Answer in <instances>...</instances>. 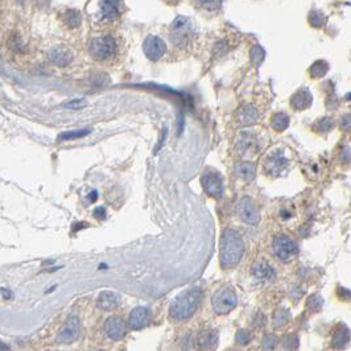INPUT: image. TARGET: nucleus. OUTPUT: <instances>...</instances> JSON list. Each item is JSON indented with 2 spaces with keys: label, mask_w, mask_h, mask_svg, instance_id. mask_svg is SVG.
Returning <instances> with one entry per match:
<instances>
[{
  "label": "nucleus",
  "mask_w": 351,
  "mask_h": 351,
  "mask_svg": "<svg viewBox=\"0 0 351 351\" xmlns=\"http://www.w3.org/2000/svg\"><path fill=\"white\" fill-rule=\"evenodd\" d=\"M238 298L231 288H222L213 297V309L217 315H227L237 306Z\"/></svg>",
  "instance_id": "6"
},
{
  "label": "nucleus",
  "mask_w": 351,
  "mask_h": 351,
  "mask_svg": "<svg viewBox=\"0 0 351 351\" xmlns=\"http://www.w3.org/2000/svg\"><path fill=\"white\" fill-rule=\"evenodd\" d=\"M218 333L213 329H205L196 338V348L198 351H215L218 347Z\"/></svg>",
  "instance_id": "12"
},
{
  "label": "nucleus",
  "mask_w": 351,
  "mask_h": 351,
  "mask_svg": "<svg viewBox=\"0 0 351 351\" xmlns=\"http://www.w3.org/2000/svg\"><path fill=\"white\" fill-rule=\"evenodd\" d=\"M104 331L112 341H121L126 334V325L121 318L110 317L104 324Z\"/></svg>",
  "instance_id": "13"
},
{
  "label": "nucleus",
  "mask_w": 351,
  "mask_h": 351,
  "mask_svg": "<svg viewBox=\"0 0 351 351\" xmlns=\"http://www.w3.org/2000/svg\"><path fill=\"white\" fill-rule=\"evenodd\" d=\"M289 311L287 310L285 308H279L278 310L275 311L274 315V324L275 326H278V328H280V326H283V325H285L288 322V320H289Z\"/></svg>",
  "instance_id": "26"
},
{
  "label": "nucleus",
  "mask_w": 351,
  "mask_h": 351,
  "mask_svg": "<svg viewBox=\"0 0 351 351\" xmlns=\"http://www.w3.org/2000/svg\"><path fill=\"white\" fill-rule=\"evenodd\" d=\"M237 147L241 153H247V152H251L256 148V139L250 132H242Z\"/></svg>",
  "instance_id": "21"
},
{
  "label": "nucleus",
  "mask_w": 351,
  "mask_h": 351,
  "mask_svg": "<svg viewBox=\"0 0 351 351\" xmlns=\"http://www.w3.org/2000/svg\"><path fill=\"white\" fill-rule=\"evenodd\" d=\"M119 0H99V12L102 19L112 20L119 14Z\"/></svg>",
  "instance_id": "18"
},
{
  "label": "nucleus",
  "mask_w": 351,
  "mask_h": 351,
  "mask_svg": "<svg viewBox=\"0 0 351 351\" xmlns=\"http://www.w3.org/2000/svg\"><path fill=\"white\" fill-rule=\"evenodd\" d=\"M143 50L148 60L158 61L167 52V45H165V43L161 40L160 37L148 36L143 43Z\"/></svg>",
  "instance_id": "11"
},
{
  "label": "nucleus",
  "mask_w": 351,
  "mask_h": 351,
  "mask_svg": "<svg viewBox=\"0 0 351 351\" xmlns=\"http://www.w3.org/2000/svg\"><path fill=\"white\" fill-rule=\"evenodd\" d=\"M97 200V191L94 190L91 191V196H90V201H95Z\"/></svg>",
  "instance_id": "36"
},
{
  "label": "nucleus",
  "mask_w": 351,
  "mask_h": 351,
  "mask_svg": "<svg viewBox=\"0 0 351 351\" xmlns=\"http://www.w3.org/2000/svg\"><path fill=\"white\" fill-rule=\"evenodd\" d=\"M288 169V160L281 150H274L264 160V172L271 177H280Z\"/></svg>",
  "instance_id": "7"
},
{
  "label": "nucleus",
  "mask_w": 351,
  "mask_h": 351,
  "mask_svg": "<svg viewBox=\"0 0 351 351\" xmlns=\"http://www.w3.org/2000/svg\"><path fill=\"white\" fill-rule=\"evenodd\" d=\"M193 24H191L189 17L178 16L169 28V38H171L172 44L177 48H185L186 45H189V43L193 38Z\"/></svg>",
  "instance_id": "3"
},
{
  "label": "nucleus",
  "mask_w": 351,
  "mask_h": 351,
  "mask_svg": "<svg viewBox=\"0 0 351 351\" xmlns=\"http://www.w3.org/2000/svg\"><path fill=\"white\" fill-rule=\"evenodd\" d=\"M298 347V337L289 334L284 338V348L287 351H296Z\"/></svg>",
  "instance_id": "31"
},
{
  "label": "nucleus",
  "mask_w": 351,
  "mask_h": 351,
  "mask_svg": "<svg viewBox=\"0 0 351 351\" xmlns=\"http://www.w3.org/2000/svg\"><path fill=\"white\" fill-rule=\"evenodd\" d=\"M306 308L310 310H320L322 308V300L320 296H311L306 301Z\"/></svg>",
  "instance_id": "33"
},
{
  "label": "nucleus",
  "mask_w": 351,
  "mask_h": 351,
  "mask_svg": "<svg viewBox=\"0 0 351 351\" xmlns=\"http://www.w3.org/2000/svg\"><path fill=\"white\" fill-rule=\"evenodd\" d=\"M91 132V130H78V131H69L60 135V140H71V139H78V137L86 136Z\"/></svg>",
  "instance_id": "28"
},
{
  "label": "nucleus",
  "mask_w": 351,
  "mask_h": 351,
  "mask_svg": "<svg viewBox=\"0 0 351 351\" xmlns=\"http://www.w3.org/2000/svg\"><path fill=\"white\" fill-rule=\"evenodd\" d=\"M237 121L241 126H252L258 121V110L251 104L243 106L237 112Z\"/></svg>",
  "instance_id": "16"
},
{
  "label": "nucleus",
  "mask_w": 351,
  "mask_h": 351,
  "mask_svg": "<svg viewBox=\"0 0 351 351\" xmlns=\"http://www.w3.org/2000/svg\"><path fill=\"white\" fill-rule=\"evenodd\" d=\"M278 337L274 334H267L263 337V341H261V346H263V348L267 351H272L275 347H276V344H278Z\"/></svg>",
  "instance_id": "30"
},
{
  "label": "nucleus",
  "mask_w": 351,
  "mask_h": 351,
  "mask_svg": "<svg viewBox=\"0 0 351 351\" xmlns=\"http://www.w3.org/2000/svg\"><path fill=\"white\" fill-rule=\"evenodd\" d=\"M235 174H237L239 178H242V180H246V181L254 180L255 165L252 164V163H247V161L239 163V164L235 167Z\"/></svg>",
  "instance_id": "23"
},
{
  "label": "nucleus",
  "mask_w": 351,
  "mask_h": 351,
  "mask_svg": "<svg viewBox=\"0 0 351 351\" xmlns=\"http://www.w3.org/2000/svg\"><path fill=\"white\" fill-rule=\"evenodd\" d=\"M194 3L205 11H217L221 8L222 0H194Z\"/></svg>",
  "instance_id": "25"
},
{
  "label": "nucleus",
  "mask_w": 351,
  "mask_h": 351,
  "mask_svg": "<svg viewBox=\"0 0 351 351\" xmlns=\"http://www.w3.org/2000/svg\"><path fill=\"white\" fill-rule=\"evenodd\" d=\"M81 333V324L78 317L75 316H70L67 318L66 322L62 325V328L60 329L57 334V341L60 343H73L74 341H77Z\"/></svg>",
  "instance_id": "8"
},
{
  "label": "nucleus",
  "mask_w": 351,
  "mask_h": 351,
  "mask_svg": "<svg viewBox=\"0 0 351 351\" xmlns=\"http://www.w3.org/2000/svg\"><path fill=\"white\" fill-rule=\"evenodd\" d=\"M272 250L281 261H291L298 254L297 244L294 243L293 239L284 234L275 238L274 243H272Z\"/></svg>",
  "instance_id": "5"
},
{
  "label": "nucleus",
  "mask_w": 351,
  "mask_h": 351,
  "mask_svg": "<svg viewBox=\"0 0 351 351\" xmlns=\"http://www.w3.org/2000/svg\"><path fill=\"white\" fill-rule=\"evenodd\" d=\"M48 58L53 65L57 66H66L73 61V52L65 47H56L50 50Z\"/></svg>",
  "instance_id": "14"
},
{
  "label": "nucleus",
  "mask_w": 351,
  "mask_h": 351,
  "mask_svg": "<svg viewBox=\"0 0 351 351\" xmlns=\"http://www.w3.org/2000/svg\"><path fill=\"white\" fill-rule=\"evenodd\" d=\"M237 211L238 215L242 218V221H244L246 223L255 226L260 222V214H259L258 208L250 197H243L238 202Z\"/></svg>",
  "instance_id": "9"
},
{
  "label": "nucleus",
  "mask_w": 351,
  "mask_h": 351,
  "mask_svg": "<svg viewBox=\"0 0 351 351\" xmlns=\"http://www.w3.org/2000/svg\"><path fill=\"white\" fill-rule=\"evenodd\" d=\"M116 40L112 36L95 37L90 43L89 52L91 57L97 61H107L116 53Z\"/></svg>",
  "instance_id": "4"
},
{
  "label": "nucleus",
  "mask_w": 351,
  "mask_h": 351,
  "mask_svg": "<svg viewBox=\"0 0 351 351\" xmlns=\"http://www.w3.org/2000/svg\"><path fill=\"white\" fill-rule=\"evenodd\" d=\"M338 296H339V298H342V300H351V293L347 289H344V288H339V289H338Z\"/></svg>",
  "instance_id": "34"
},
{
  "label": "nucleus",
  "mask_w": 351,
  "mask_h": 351,
  "mask_svg": "<svg viewBox=\"0 0 351 351\" xmlns=\"http://www.w3.org/2000/svg\"><path fill=\"white\" fill-rule=\"evenodd\" d=\"M121 305V296L114 292H102L98 298V306L103 310H114Z\"/></svg>",
  "instance_id": "17"
},
{
  "label": "nucleus",
  "mask_w": 351,
  "mask_h": 351,
  "mask_svg": "<svg viewBox=\"0 0 351 351\" xmlns=\"http://www.w3.org/2000/svg\"><path fill=\"white\" fill-rule=\"evenodd\" d=\"M94 217L98 218V219H103L106 217V210L104 208H97L94 210Z\"/></svg>",
  "instance_id": "35"
},
{
  "label": "nucleus",
  "mask_w": 351,
  "mask_h": 351,
  "mask_svg": "<svg viewBox=\"0 0 351 351\" xmlns=\"http://www.w3.org/2000/svg\"><path fill=\"white\" fill-rule=\"evenodd\" d=\"M149 317V309L145 308V306H137V308H135L134 310L131 311L130 318H128V324H130L131 328L137 330V329L144 328L148 324Z\"/></svg>",
  "instance_id": "15"
},
{
  "label": "nucleus",
  "mask_w": 351,
  "mask_h": 351,
  "mask_svg": "<svg viewBox=\"0 0 351 351\" xmlns=\"http://www.w3.org/2000/svg\"><path fill=\"white\" fill-rule=\"evenodd\" d=\"M202 297H204V292L198 287L190 288L178 294L171 305V310H169L171 317L177 321H184L186 318L191 317L200 306Z\"/></svg>",
  "instance_id": "2"
},
{
  "label": "nucleus",
  "mask_w": 351,
  "mask_h": 351,
  "mask_svg": "<svg viewBox=\"0 0 351 351\" xmlns=\"http://www.w3.org/2000/svg\"><path fill=\"white\" fill-rule=\"evenodd\" d=\"M252 275L259 280H272L275 278V269L268 264L267 261H256L252 267Z\"/></svg>",
  "instance_id": "19"
},
{
  "label": "nucleus",
  "mask_w": 351,
  "mask_h": 351,
  "mask_svg": "<svg viewBox=\"0 0 351 351\" xmlns=\"http://www.w3.org/2000/svg\"><path fill=\"white\" fill-rule=\"evenodd\" d=\"M201 182H202L205 191L210 197L215 198V200L222 198V196H223V181L217 172H206L201 178Z\"/></svg>",
  "instance_id": "10"
},
{
  "label": "nucleus",
  "mask_w": 351,
  "mask_h": 351,
  "mask_svg": "<svg viewBox=\"0 0 351 351\" xmlns=\"http://www.w3.org/2000/svg\"><path fill=\"white\" fill-rule=\"evenodd\" d=\"M328 70V64L325 61H317L313 66L310 67V73L313 77H322Z\"/></svg>",
  "instance_id": "29"
},
{
  "label": "nucleus",
  "mask_w": 351,
  "mask_h": 351,
  "mask_svg": "<svg viewBox=\"0 0 351 351\" xmlns=\"http://www.w3.org/2000/svg\"><path fill=\"white\" fill-rule=\"evenodd\" d=\"M235 341H237L238 344H247L248 342L251 341V333L246 329H241V330L237 331V335H235Z\"/></svg>",
  "instance_id": "32"
},
{
  "label": "nucleus",
  "mask_w": 351,
  "mask_h": 351,
  "mask_svg": "<svg viewBox=\"0 0 351 351\" xmlns=\"http://www.w3.org/2000/svg\"><path fill=\"white\" fill-rule=\"evenodd\" d=\"M292 106L296 110H304V108L309 107V104L311 103V95L308 90H300L294 94L291 100Z\"/></svg>",
  "instance_id": "20"
},
{
  "label": "nucleus",
  "mask_w": 351,
  "mask_h": 351,
  "mask_svg": "<svg viewBox=\"0 0 351 351\" xmlns=\"http://www.w3.org/2000/svg\"><path fill=\"white\" fill-rule=\"evenodd\" d=\"M64 19H65V23H66L70 28H77L81 24V15L80 12L75 10L67 11L66 14L64 15Z\"/></svg>",
  "instance_id": "27"
},
{
  "label": "nucleus",
  "mask_w": 351,
  "mask_h": 351,
  "mask_svg": "<svg viewBox=\"0 0 351 351\" xmlns=\"http://www.w3.org/2000/svg\"><path fill=\"white\" fill-rule=\"evenodd\" d=\"M244 252V243L241 234L226 228L219 242V261L223 268H232L241 261Z\"/></svg>",
  "instance_id": "1"
},
{
  "label": "nucleus",
  "mask_w": 351,
  "mask_h": 351,
  "mask_svg": "<svg viewBox=\"0 0 351 351\" xmlns=\"http://www.w3.org/2000/svg\"><path fill=\"white\" fill-rule=\"evenodd\" d=\"M272 127L276 131H284L289 124V118L287 114H283V112H279V114H275V116L272 118Z\"/></svg>",
  "instance_id": "24"
},
{
  "label": "nucleus",
  "mask_w": 351,
  "mask_h": 351,
  "mask_svg": "<svg viewBox=\"0 0 351 351\" xmlns=\"http://www.w3.org/2000/svg\"><path fill=\"white\" fill-rule=\"evenodd\" d=\"M350 342V331L346 326L338 328L331 338V346L335 348H343Z\"/></svg>",
  "instance_id": "22"
}]
</instances>
